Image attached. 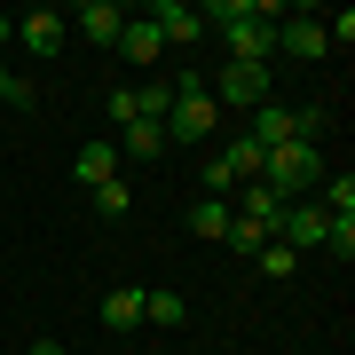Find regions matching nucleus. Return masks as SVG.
Wrapping results in <instances>:
<instances>
[{
    "instance_id": "ddd939ff",
    "label": "nucleus",
    "mask_w": 355,
    "mask_h": 355,
    "mask_svg": "<svg viewBox=\"0 0 355 355\" xmlns=\"http://www.w3.org/2000/svg\"><path fill=\"white\" fill-rule=\"evenodd\" d=\"M292 135H300V127H292V111L268 95L261 111H253V142H261V150H277V142H292Z\"/></svg>"
},
{
    "instance_id": "9d476101",
    "label": "nucleus",
    "mask_w": 355,
    "mask_h": 355,
    "mask_svg": "<svg viewBox=\"0 0 355 355\" xmlns=\"http://www.w3.org/2000/svg\"><path fill=\"white\" fill-rule=\"evenodd\" d=\"M119 55H127V64H158V55H166V40H158L150 16H127V32H119Z\"/></svg>"
},
{
    "instance_id": "f3484780",
    "label": "nucleus",
    "mask_w": 355,
    "mask_h": 355,
    "mask_svg": "<svg viewBox=\"0 0 355 355\" xmlns=\"http://www.w3.org/2000/svg\"><path fill=\"white\" fill-rule=\"evenodd\" d=\"M316 190H324V198H316L324 214H355V174H324Z\"/></svg>"
},
{
    "instance_id": "f257e3e1",
    "label": "nucleus",
    "mask_w": 355,
    "mask_h": 355,
    "mask_svg": "<svg viewBox=\"0 0 355 355\" xmlns=\"http://www.w3.org/2000/svg\"><path fill=\"white\" fill-rule=\"evenodd\" d=\"M253 182H261L277 205H300V198L324 182V142H300V135H292V142H277V150L261 158V174H253Z\"/></svg>"
},
{
    "instance_id": "4468645a",
    "label": "nucleus",
    "mask_w": 355,
    "mask_h": 355,
    "mask_svg": "<svg viewBox=\"0 0 355 355\" xmlns=\"http://www.w3.org/2000/svg\"><path fill=\"white\" fill-rule=\"evenodd\" d=\"M221 158H229V174H237V182H253L268 150H261V142H253V135H229V142H221Z\"/></svg>"
},
{
    "instance_id": "7ed1b4c3",
    "label": "nucleus",
    "mask_w": 355,
    "mask_h": 355,
    "mask_svg": "<svg viewBox=\"0 0 355 355\" xmlns=\"http://www.w3.org/2000/svg\"><path fill=\"white\" fill-rule=\"evenodd\" d=\"M268 237H277V245H292V253H316V245H324V205H308V198H300V205H284Z\"/></svg>"
},
{
    "instance_id": "6ab92c4d",
    "label": "nucleus",
    "mask_w": 355,
    "mask_h": 355,
    "mask_svg": "<svg viewBox=\"0 0 355 355\" xmlns=\"http://www.w3.org/2000/svg\"><path fill=\"white\" fill-rule=\"evenodd\" d=\"M253 268H261V277H292V268H300V253H292V245H277V237H268L261 253H253Z\"/></svg>"
},
{
    "instance_id": "423d86ee",
    "label": "nucleus",
    "mask_w": 355,
    "mask_h": 355,
    "mask_svg": "<svg viewBox=\"0 0 355 355\" xmlns=\"http://www.w3.org/2000/svg\"><path fill=\"white\" fill-rule=\"evenodd\" d=\"M79 32L95 40V48H119V32H127V8H119V0H87V8L71 16Z\"/></svg>"
},
{
    "instance_id": "20e7f679",
    "label": "nucleus",
    "mask_w": 355,
    "mask_h": 355,
    "mask_svg": "<svg viewBox=\"0 0 355 355\" xmlns=\"http://www.w3.org/2000/svg\"><path fill=\"white\" fill-rule=\"evenodd\" d=\"M277 48L292 55V64H316V55H331L324 16H277Z\"/></svg>"
},
{
    "instance_id": "39448f33",
    "label": "nucleus",
    "mask_w": 355,
    "mask_h": 355,
    "mask_svg": "<svg viewBox=\"0 0 355 355\" xmlns=\"http://www.w3.org/2000/svg\"><path fill=\"white\" fill-rule=\"evenodd\" d=\"M64 24L71 16H55V8H32V16H16V40H24V55H64Z\"/></svg>"
},
{
    "instance_id": "9b49d317",
    "label": "nucleus",
    "mask_w": 355,
    "mask_h": 355,
    "mask_svg": "<svg viewBox=\"0 0 355 355\" xmlns=\"http://www.w3.org/2000/svg\"><path fill=\"white\" fill-rule=\"evenodd\" d=\"M119 158H166V127L158 119H127L119 127Z\"/></svg>"
},
{
    "instance_id": "5701e85b",
    "label": "nucleus",
    "mask_w": 355,
    "mask_h": 355,
    "mask_svg": "<svg viewBox=\"0 0 355 355\" xmlns=\"http://www.w3.org/2000/svg\"><path fill=\"white\" fill-rule=\"evenodd\" d=\"M0 40H16V16H0Z\"/></svg>"
},
{
    "instance_id": "2eb2a0df",
    "label": "nucleus",
    "mask_w": 355,
    "mask_h": 355,
    "mask_svg": "<svg viewBox=\"0 0 355 355\" xmlns=\"http://www.w3.org/2000/svg\"><path fill=\"white\" fill-rule=\"evenodd\" d=\"M190 237H205V245H221V237H229V205H221V198H205L198 214H190Z\"/></svg>"
},
{
    "instance_id": "1a4fd4ad",
    "label": "nucleus",
    "mask_w": 355,
    "mask_h": 355,
    "mask_svg": "<svg viewBox=\"0 0 355 355\" xmlns=\"http://www.w3.org/2000/svg\"><path fill=\"white\" fill-rule=\"evenodd\" d=\"M142 324H158V331H182V324H190V300H182L174 284H150V292H142Z\"/></svg>"
},
{
    "instance_id": "a211bd4d",
    "label": "nucleus",
    "mask_w": 355,
    "mask_h": 355,
    "mask_svg": "<svg viewBox=\"0 0 355 355\" xmlns=\"http://www.w3.org/2000/svg\"><path fill=\"white\" fill-rule=\"evenodd\" d=\"M324 253L355 261V214H324Z\"/></svg>"
},
{
    "instance_id": "b1692460",
    "label": "nucleus",
    "mask_w": 355,
    "mask_h": 355,
    "mask_svg": "<svg viewBox=\"0 0 355 355\" xmlns=\"http://www.w3.org/2000/svg\"><path fill=\"white\" fill-rule=\"evenodd\" d=\"M119 355H135V347H119Z\"/></svg>"
},
{
    "instance_id": "dca6fc26",
    "label": "nucleus",
    "mask_w": 355,
    "mask_h": 355,
    "mask_svg": "<svg viewBox=\"0 0 355 355\" xmlns=\"http://www.w3.org/2000/svg\"><path fill=\"white\" fill-rule=\"evenodd\" d=\"M221 245H229V253H245V261H253L261 245H268V229H261V221H245V214H229V237H221Z\"/></svg>"
},
{
    "instance_id": "f03ea898",
    "label": "nucleus",
    "mask_w": 355,
    "mask_h": 355,
    "mask_svg": "<svg viewBox=\"0 0 355 355\" xmlns=\"http://www.w3.org/2000/svg\"><path fill=\"white\" fill-rule=\"evenodd\" d=\"M268 87H277V64H221L214 79H205V95H214V103H237V111H261Z\"/></svg>"
},
{
    "instance_id": "f8f14e48",
    "label": "nucleus",
    "mask_w": 355,
    "mask_h": 355,
    "mask_svg": "<svg viewBox=\"0 0 355 355\" xmlns=\"http://www.w3.org/2000/svg\"><path fill=\"white\" fill-rule=\"evenodd\" d=\"M103 324H111V331H142V284L103 292Z\"/></svg>"
},
{
    "instance_id": "4be33fe9",
    "label": "nucleus",
    "mask_w": 355,
    "mask_h": 355,
    "mask_svg": "<svg viewBox=\"0 0 355 355\" xmlns=\"http://www.w3.org/2000/svg\"><path fill=\"white\" fill-rule=\"evenodd\" d=\"M32 355H64V347H55V340H32Z\"/></svg>"
},
{
    "instance_id": "aec40b11",
    "label": "nucleus",
    "mask_w": 355,
    "mask_h": 355,
    "mask_svg": "<svg viewBox=\"0 0 355 355\" xmlns=\"http://www.w3.org/2000/svg\"><path fill=\"white\" fill-rule=\"evenodd\" d=\"M87 198H95V214H127V205H135L127 182H103V190H87Z\"/></svg>"
},
{
    "instance_id": "0eeeda50",
    "label": "nucleus",
    "mask_w": 355,
    "mask_h": 355,
    "mask_svg": "<svg viewBox=\"0 0 355 355\" xmlns=\"http://www.w3.org/2000/svg\"><path fill=\"white\" fill-rule=\"evenodd\" d=\"M150 24H158L166 48H174V40H205V16L190 8V0H158V8H150Z\"/></svg>"
},
{
    "instance_id": "6e6552de",
    "label": "nucleus",
    "mask_w": 355,
    "mask_h": 355,
    "mask_svg": "<svg viewBox=\"0 0 355 355\" xmlns=\"http://www.w3.org/2000/svg\"><path fill=\"white\" fill-rule=\"evenodd\" d=\"M71 182H79V190H103V182H119V142H87V150L71 158Z\"/></svg>"
},
{
    "instance_id": "412c9836",
    "label": "nucleus",
    "mask_w": 355,
    "mask_h": 355,
    "mask_svg": "<svg viewBox=\"0 0 355 355\" xmlns=\"http://www.w3.org/2000/svg\"><path fill=\"white\" fill-rule=\"evenodd\" d=\"M0 103H8V111H32V87H24L8 64H0Z\"/></svg>"
}]
</instances>
